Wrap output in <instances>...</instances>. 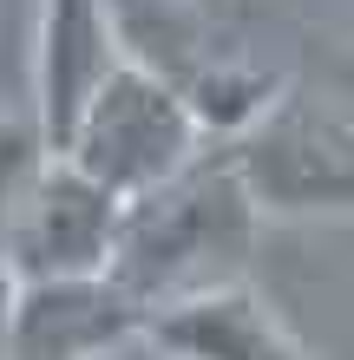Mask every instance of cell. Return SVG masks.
Instances as JSON below:
<instances>
[{"label":"cell","mask_w":354,"mask_h":360,"mask_svg":"<svg viewBox=\"0 0 354 360\" xmlns=\"http://www.w3.org/2000/svg\"><path fill=\"white\" fill-rule=\"evenodd\" d=\"M144 334V308L112 275L86 282H27L7 308V354L0 360H106Z\"/></svg>","instance_id":"obj_5"},{"label":"cell","mask_w":354,"mask_h":360,"mask_svg":"<svg viewBox=\"0 0 354 360\" xmlns=\"http://www.w3.org/2000/svg\"><path fill=\"white\" fill-rule=\"evenodd\" d=\"M263 217L249 210L243 184L230 177L223 151L210 144L197 164H184L171 184L144 190L118 217V249H112V282L132 295L151 321L158 308H177L191 295L236 288L249 269Z\"/></svg>","instance_id":"obj_1"},{"label":"cell","mask_w":354,"mask_h":360,"mask_svg":"<svg viewBox=\"0 0 354 360\" xmlns=\"http://www.w3.org/2000/svg\"><path fill=\"white\" fill-rule=\"evenodd\" d=\"M118 217L125 203L106 184H92L72 158L39 151L0 203V275L13 288L112 275Z\"/></svg>","instance_id":"obj_4"},{"label":"cell","mask_w":354,"mask_h":360,"mask_svg":"<svg viewBox=\"0 0 354 360\" xmlns=\"http://www.w3.org/2000/svg\"><path fill=\"white\" fill-rule=\"evenodd\" d=\"M138 341L158 360H315V347L249 282L191 295L177 308H158Z\"/></svg>","instance_id":"obj_7"},{"label":"cell","mask_w":354,"mask_h":360,"mask_svg":"<svg viewBox=\"0 0 354 360\" xmlns=\"http://www.w3.org/2000/svg\"><path fill=\"white\" fill-rule=\"evenodd\" d=\"M217 151L263 223L354 217V98L348 92L289 79Z\"/></svg>","instance_id":"obj_2"},{"label":"cell","mask_w":354,"mask_h":360,"mask_svg":"<svg viewBox=\"0 0 354 360\" xmlns=\"http://www.w3.org/2000/svg\"><path fill=\"white\" fill-rule=\"evenodd\" d=\"M210 151V138L197 131L191 105L177 98L171 79H158L151 66H138L132 53L92 86V98L79 105L72 131L59 138V158H72L92 184H106L118 203L144 197V190L171 184L184 164H197Z\"/></svg>","instance_id":"obj_3"},{"label":"cell","mask_w":354,"mask_h":360,"mask_svg":"<svg viewBox=\"0 0 354 360\" xmlns=\"http://www.w3.org/2000/svg\"><path fill=\"white\" fill-rule=\"evenodd\" d=\"M125 59L112 0H39V39H33V131L46 151L72 131L92 86Z\"/></svg>","instance_id":"obj_6"},{"label":"cell","mask_w":354,"mask_h":360,"mask_svg":"<svg viewBox=\"0 0 354 360\" xmlns=\"http://www.w3.org/2000/svg\"><path fill=\"white\" fill-rule=\"evenodd\" d=\"M7 308H13V282L0 275V354H7Z\"/></svg>","instance_id":"obj_8"}]
</instances>
